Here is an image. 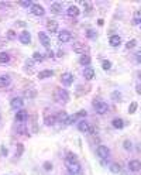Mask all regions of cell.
Returning a JSON list of instances; mask_svg holds the SVG:
<instances>
[{
	"mask_svg": "<svg viewBox=\"0 0 141 175\" xmlns=\"http://www.w3.org/2000/svg\"><path fill=\"white\" fill-rule=\"evenodd\" d=\"M65 165H66V168H68V171L71 172V175H78L82 172V167L78 163L75 154H71V153L68 154V157H66V160H65Z\"/></svg>",
	"mask_w": 141,
	"mask_h": 175,
	"instance_id": "6da1fadb",
	"label": "cell"
},
{
	"mask_svg": "<svg viewBox=\"0 0 141 175\" xmlns=\"http://www.w3.org/2000/svg\"><path fill=\"white\" fill-rule=\"evenodd\" d=\"M54 98L59 103H66L69 100V93H68L66 89H56L54 93Z\"/></svg>",
	"mask_w": 141,
	"mask_h": 175,
	"instance_id": "7a4b0ae2",
	"label": "cell"
},
{
	"mask_svg": "<svg viewBox=\"0 0 141 175\" xmlns=\"http://www.w3.org/2000/svg\"><path fill=\"white\" fill-rule=\"evenodd\" d=\"M93 107H95V110H96V113L98 114H106L109 110V106L106 102H103V100H93Z\"/></svg>",
	"mask_w": 141,
	"mask_h": 175,
	"instance_id": "3957f363",
	"label": "cell"
},
{
	"mask_svg": "<svg viewBox=\"0 0 141 175\" xmlns=\"http://www.w3.org/2000/svg\"><path fill=\"white\" fill-rule=\"evenodd\" d=\"M58 40H59V43H69L72 40V34L68 30H62L58 34Z\"/></svg>",
	"mask_w": 141,
	"mask_h": 175,
	"instance_id": "277c9868",
	"label": "cell"
},
{
	"mask_svg": "<svg viewBox=\"0 0 141 175\" xmlns=\"http://www.w3.org/2000/svg\"><path fill=\"white\" fill-rule=\"evenodd\" d=\"M61 82L65 85V86H71L74 83V75L71 72H65L61 75Z\"/></svg>",
	"mask_w": 141,
	"mask_h": 175,
	"instance_id": "5b68a950",
	"label": "cell"
},
{
	"mask_svg": "<svg viewBox=\"0 0 141 175\" xmlns=\"http://www.w3.org/2000/svg\"><path fill=\"white\" fill-rule=\"evenodd\" d=\"M38 40L41 41V44H43L47 50L50 48V45H51V38L48 37V34H45V33H43V31H40V33H38Z\"/></svg>",
	"mask_w": 141,
	"mask_h": 175,
	"instance_id": "8992f818",
	"label": "cell"
},
{
	"mask_svg": "<svg viewBox=\"0 0 141 175\" xmlns=\"http://www.w3.org/2000/svg\"><path fill=\"white\" fill-rule=\"evenodd\" d=\"M23 105H24V100H23V98H13L10 100L11 109H14V110H20L23 107Z\"/></svg>",
	"mask_w": 141,
	"mask_h": 175,
	"instance_id": "52a82bcc",
	"label": "cell"
},
{
	"mask_svg": "<svg viewBox=\"0 0 141 175\" xmlns=\"http://www.w3.org/2000/svg\"><path fill=\"white\" fill-rule=\"evenodd\" d=\"M31 13H33L34 16H38V17H43L44 14H45V9H44L41 4H33L31 7Z\"/></svg>",
	"mask_w": 141,
	"mask_h": 175,
	"instance_id": "ba28073f",
	"label": "cell"
},
{
	"mask_svg": "<svg viewBox=\"0 0 141 175\" xmlns=\"http://www.w3.org/2000/svg\"><path fill=\"white\" fill-rule=\"evenodd\" d=\"M96 153H98V155L102 158V160H106L109 155H110V150H109L106 145H99L98 151H96Z\"/></svg>",
	"mask_w": 141,
	"mask_h": 175,
	"instance_id": "9c48e42d",
	"label": "cell"
},
{
	"mask_svg": "<svg viewBox=\"0 0 141 175\" xmlns=\"http://www.w3.org/2000/svg\"><path fill=\"white\" fill-rule=\"evenodd\" d=\"M28 119V113L25 112V110H17V113H16V121H19V123H24V121Z\"/></svg>",
	"mask_w": 141,
	"mask_h": 175,
	"instance_id": "30bf717a",
	"label": "cell"
},
{
	"mask_svg": "<svg viewBox=\"0 0 141 175\" xmlns=\"http://www.w3.org/2000/svg\"><path fill=\"white\" fill-rule=\"evenodd\" d=\"M129 169H130L131 172H138L141 169V163L138 160H131L130 163H129Z\"/></svg>",
	"mask_w": 141,
	"mask_h": 175,
	"instance_id": "8fae6325",
	"label": "cell"
},
{
	"mask_svg": "<svg viewBox=\"0 0 141 175\" xmlns=\"http://www.w3.org/2000/svg\"><path fill=\"white\" fill-rule=\"evenodd\" d=\"M19 40L21 44H30L31 43V34L28 31H23L20 35H19Z\"/></svg>",
	"mask_w": 141,
	"mask_h": 175,
	"instance_id": "7c38bea8",
	"label": "cell"
},
{
	"mask_svg": "<svg viewBox=\"0 0 141 175\" xmlns=\"http://www.w3.org/2000/svg\"><path fill=\"white\" fill-rule=\"evenodd\" d=\"M50 9H51V13H52V14H59L61 11L64 10V4H62V3L55 1V3L51 4V7H50Z\"/></svg>",
	"mask_w": 141,
	"mask_h": 175,
	"instance_id": "4fadbf2b",
	"label": "cell"
},
{
	"mask_svg": "<svg viewBox=\"0 0 141 175\" xmlns=\"http://www.w3.org/2000/svg\"><path fill=\"white\" fill-rule=\"evenodd\" d=\"M83 78H85L86 81H92V79L95 78V69L90 68V66L85 68V69H83Z\"/></svg>",
	"mask_w": 141,
	"mask_h": 175,
	"instance_id": "5bb4252c",
	"label": "cell"
},
{
	"mask_svg": "<svg viewBox=\"0 0 141 175\" xmlns=\"http://www.w3.org/2000/svg\"><path fill=\"white\" fill-rule=\"evenodd\" d=\"M66 14H68L69 17H78V16L80 14V10H79L78 6H69L68 10H66Z\"/></svg>",
	"mask_w": 141,
	"mask_h": 175,
	"instance_id": "9a60e30c",
	"label": "cell"
},
{
	"mask_svg": "<svg viewBox=\"0 0 141 175\" xmlns=\"http://www.w3.org/2000/svg\"><path fill=\"white\" fill-rule=\"evenodd\" d=\"M78 130L80 131V133H89V131H90V124L85 120L79 121V123H78Z\"/></svg>",
	"mask_w": 141,
	"mask_h": 175,
	"instance_id": "2e32d148",
	"label": "cell"
},
{
	"mask_svg": "<svg viewBox=\"0 0 141 175\" xmlns=\"http://www.w3.org/2000/svg\"><path fill=\"white\" fill-rule=\"evenodd\" d=\"M45 27H47V30L50 33H56L58 31V23L55 21V20H48Z\"/></svg>",
	"mask_w": 141,
	"mask_h": 175,
	"instance_id": "e0dca14e",
	"label": "cell"
},
{
	"mask_svg": "<svg viewBox=\"0 0 141 175\" xmlns=\"http://www.w3.org/2000/svg\"><path fill=\"white\" fill-rule=\"evenodd\" d=\"M109 44H110L111 47H119L120 44H121V37H120V35H111V37L109 38Z\"/></svg>",
	"mask_w": 141,
	"mask_h": 175,
	"instance_id": "ac0fdd59",
	"label": "cell"
},
{
	"mask_svg": "<svg viewBox=\"0 0 141 175\" xmlns=\"http://www.w3.org/2000/svg\"><path fill=\"white\" fill-rule=\"evenodd\" d=\"M111 126H113L114 129L121 130V129L124 127V120H123V119H120V117H116V119H113V120H111Z\"/></svg>",
	"mask_w": 141,
	"mask_h": 175,
	"instance_id": "d6986e66",
	"label": "cell"
},
{
	"mask_svg": "<svg viewBox=\"0 0 141 175\" xmlns=\"http://www.w3.org/2000/svg\"><path fill=\"white\" fill-rule=\"evenodd\" d=\"M10 83V76L9 75H0V88L9 86Z\"/></svg>",
	"mask_w": 141,
	"mask_h": 175,
	"instance_id": "ffe728a7",
	"label": "cell"
},
{
	"mask_svg": "<svg viewBox=\"0 0 141 175\" xmlns=\"http://www.w3.org/2000/svg\"><path fill=\"white\" fill-rule=\"evenodd\" d=\"M52 75H54V72H52V71L45 69V71H41V72L38 74V79H47V78H51Z\"/></svg>",
	"mask_w": 141,
	"mask_h": 175,
	"instance_id": "44dd1931",
	"label": "cell"
},
{
	"mask_svg": "<svg viewBox=\"0 0 141 175\" xmlns=\"http://www.w3.org/2000/svg\"><path fill=\"white\" fill-rule=\"evenodd\" d=\"M74 51H75L76 54H85V45L83 44H80V43H76L74 44Z\"/></svg>",
	"mask_w": 141,
	"mask_h": 175,
	"instance_id": "7402d4cb",
	"label": "cell"
},
{
	"mask_svg": "<svg viewBox=\"0 0 141 175\" xmlns=\"http://www.w3.org/2000/svg\"><path fill=\"white\" fill-rule=\"evenodd\" d=\"M56 116H45V119H44V123L47 124V126H54L55 123H56Z\"/></svg>",
	"mask_w": 141,
	"mask_h": 175,
	"instance_id": "603a6c76",
	"label": "cell"
},
{
	"mask_svg": "<svg viewBox=\"0 0 141 175\" xmlns=\"http://www.w3.org/2000/svg\"><path fill=\"white\" fill-rule=\"evenodd\" d=\"M90 62H92V59H90V56H89V55H82V56H80V59H79V64H80V65H90Z\"/></svg>",
	"mask_w": 141,
	"mask_h": 175,
	"instance_id": "cb8c5ba5",
	"label": "cell"
},
{
	"mask_svg": "<svg viewBox=\"0 0 141 175\" xmlns=\"http://www.w3.org/2000/svg\"><path fill=\"white\" fill-rule=\"evenodd\" d=\"M10 61V55L7 52H0V64H7Z\"/></svg>",
	"mask_w": 141,
	"mask_h": 175,
	"instance_id": "d4e9b609",
	"label": "cell"
},
{
	"mask_svg": "<svg viewBox=\"0 0 141 175\" xmlns=\"http://www.w3.org/2000/svg\"><path fill=\"white\" fill-rule=\"evenodd\" d=\"M110 171H111L113 174H120V172H121V165L116 164V163H114V164H111V165H110Z\"/></svg>",
	"mask_w": 141,
	"mask_h": 175,
	"instance_id": "484cf974",
	"label": "cell"
},
{
	"mask_svg": "<svg viewBox=\"0 0 141 175\" xmlns=\"http://www.w3.org/2000/svg\"><path fill=\"white\" fill-rule=\"evenodd\" d=\"M31 59H33L34 62H43V61H44V55L41 54V52H34Z\"/></svg>",
	"mask_w": 141,
	"mask_h": 175,
	"instance_id": "4316f807",
	"label": "cell"
},
{
	"mask_svg": "<svg viewBox=\"0 0 141 175\" xmlns=\"http://www.w3.org/2000/svg\"><path fill=\"white\" fill-rule=\"evenodd\" d=\"M76 117H78V116H66V119L64 120V124H66V126L74 124V123L76 121Z\"/></svg>",
	"mask_w": 141,
	"mask_h": 175,
	"instance_id": "83f0119b",
	"label": "cell"
},
{
	"mask_svg": "<svg viewBox=\"0 0 141 175\" xmlns=\"http://www.w3.org/2000/svg\"><path fill=\"white\" fill-rule=\"evenodd\" d=\"M123 148H124L126 151H131V150H133V143H131L130 140H124V143H123Z\"/></svg>",
	"mask_w": 141,
	"mask_h": 175,
	"instance_id": "f1b7e54d",
	"label": "cell"
},
{
	"mask_svg": "<svg viewBox=\"0 0 141 175\" xmlns=\"http://www.w3.org/2000/svg\"><path fill=\"white\" fill-rule=\"evenodd\" d=\"M102 68H103L105 71H109V69H111V62H110V61H107V59L102 61Z\"/></svg>",
	"mask_w": 141,
	"mask_h": 175,
	"instance_id": "f546056e",
	"label": "cell"
},
{
	"mask_svg": "<svg viewBox=\"0 0 141 175\" xmlns=\"http://www.w3.org/2000/svg\"><path fill=\"white\" fill-rule=\"evenodd\" d=\"M137 107H138L137 102H131L130 107H129V113H130V114H133V113H135V110H137Z\"/></svg>",
	"mask_w": 141,
	"mask_h": 175,
	"instance_id": "4dcf8cb0",
	"label": "cell"
},
{
	"mask_svg": "<svg viewBox=\"0 0 141 175\" xmlns=\"http://www.w3.org/2000/svg\"><path fill=\"white\" fill-rule=\"evenodd\" d=\"M20 6L27 7V9H28V7H31V6H33V1H31V0H21V1H20Z\"/></svg>",
	"mask_w": 141,
	"mask_h": 175,
	"instance_id": "1f68e13d",
	"label": "cell"
},
{
	"mask_svg": "<svg viewBox=\"0 0 141 175\" xmlns=\"http://www.w3.org/2000/svg\"><path fill=\"white\" fill-rule=\"evenodd\" d=\"M86 37H87V38H92V40H93V38H96V31H95V30H87V31H86Z\"/></svg>",
	"mask_w": 141,
	"mask_h": 175,
	"instance_id": "d6a6232c",
	"label": "cell"
},
{
	"mask_svg": "<svg viewBox=\"0 0 141 175\" xmlns=\"http://www.w3.org/2000/svg\"><path fill=\"white\" fill-rule=\"evenodd\" d=\"M135 45H137V41H135V40H131V41H129V43L126 44V48H127V50H131V48H134Z\"/></svg>",
	"mask_w": 141,
	"mask_h": 175,
	"instance_id": "836d02e7",
	"label": "cell"
},
{
	"mask_svg": "<svg viewBox=\"0 0 141 175\" xmlns=\"http://www.w3.org/2000/svg\"><path fill=\"white\" fill-rule=\"evenodd\" d=\"M7 38H9V40H16L17 35H16V33H14L13 30H9V31H7Z\"/></svg>",
	"mask_w": 141,
	"mask_h": 175,
	"instance_id": "e575fe53",
	"label": "cell"
},
{
	"mask_svg": "<svg viewBox=\"0 0 141 175\" xmlns=\"http://www.w3.org/2000/svg\"><path fill=\"white\" fill-rule=\"evenodd\" d=\"M17 133H20V134H27V130H25V126L24 124H20L19 126V129H17Z\"/></svg>",
	"mask_w": 141,
	"mask_h": 175,
	"instance_id": "d590c367",
	"label": "cell"
},
{
	"mask_svg": "<svg viewBox=\"0 0 141 175\" xmlns=\"http://www.w3.org/2000/svg\"><path fill=\"white\" fill-rule=\"evenodd\" d=\"M111 98L114 99V100H120V99H121V93H120L119 90H116V92L111 93Z\"/></svg>",
	"mask_w": 141,
	"mask_h": 175,
	"instance_id": "8d00e7d4",
	"label": "cell"
},
{
	"mask_svg": "<svg viewBox=\"0 0 141 175\" xmlns=\"http://www.w3.org/2000/svg\"><path fill=\"white\" fill-rule=\"evenodd\" d=\"M43 168L45 169V171H51V169H52V164H51L50 161H47V163H44Z\"/></svg>",
	"mask_w": 141,
	"mask_h": 175,
	"instance_id": "74e56055",
	"label": "cell"
},
{
	"mask_svg": "<svg viewBox=\"0 0 141 175\" xmlns=\"http://www.w3.org/2000/svg\"><path fill=\"white\" fill-rule=\"evenodd\" d=\"M17 148H19V151H16V157H20L23 153V144H17Z\"/></svg>",
	"mask_w": 141,
	"mask_h": 175,
	"instance_id": "f35d334b",
	"label": "cell"
},
{
	"mask_svg": "<svg viewBox=\"0 0 141 175\" xmlns=\"http://www.w3.org/2000/svg\"><path fill=\"white\" fill-rule=\"evenodd\" d=\"M25 66L31 69V68L34 66V61H33V59H27V61H25Z\"/></svg>",
	"mask_w": 141,
	"mask_h": 175,
	"instance_id": "ab89813d",
	"label": "cell"
},
{
	"mask_svg": "<svg viewBox=\"0 0 141 175\" xmlns=\"http://www.w3.org/2000/svg\"><path fill=\"white\" fill-rule=\"evenodd\" d=\"M76 116H80V117H86V116H87V112H86V110H79Z\"/></svg>",
	"mask_w": 141,
	"mask_h": 175,
	"instance_id": "60d3db41",
	"label": "cell"
},
{
	"mask_svg": "<svg viewBox=\"0 0 141 175\" xmlns=\"http://www.w3.org/2000/svg\"><path fill=\"white\" fill-rule=\"evenodd\" d=\"M47 56H48V58H54L55 56L54 51H50V50H48V51H47Z\"/></svg>",
	"mask_w": 141,
	"mask_h": 175,
	"instance_id": "b9f144b4",
	"label": "cell"
},
{
	"mask_svg": "<svg viewBox=\"0 0 141 175\" xmlns=\"http://www.w3.org/2000/svg\"><path fill=\"white\" fill-rule=\"evenodd\" d=\"M133 24H134V25H138V24H140V19H134V20H133Z\"/></svg>",
	"mask_w": 141,
	"mask_h": 175,
	"instance_id": "7bdbcfd3",
	"label": "cell"
},
{
	"mask_svg": "<svg viewBox=\"0 0 141 175\" xmlns=\"http://www.w3.org/2000/svg\"><path fill=\"white\" fill-rule=\"evenodd\" d=\"M1 154H3V155H7V148L1 147Z\"/></svg>",
	"mask_w": 141,
	"mask_h": 175,
	"instance_id": "ee69618b",
	"label": "cell"
},
{
	"mask_svg": "<svg viewBox=\"0 0 141 175\" xmlns=\"http://www.w3.org/2000/svg\"><path fill=\"white\" fill-rule=\"evenodd\" d=\"M135 59H137V62H140V52L135 54Z\"/></svg>",
	"mask_w": 141,
	"mask_h": 175,
	"instance_id": "f6af8a7d",
	"label": "cell"
},
{
	"mask_svg": "<svg viewBox=\"0 0 141 175\" xmlns=\"http://www.w3.org/2000/svg\"><path fill=\"white\" fill-rule=\"evenodd\" d=\"M98 24H99V25H103V24H105V21L100 19V20H98Z\"/></svg>",
	"mask_w": 141,
	"mask_h": 175,
	"instance_id": "bcb514c9",
	"label": "cell"
}]
</instances>
